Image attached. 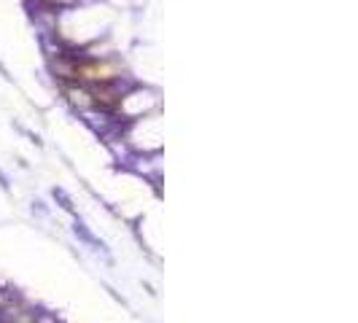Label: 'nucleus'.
I'll return each mask as SVG.
<instances>
[{
    "instance_id": "nucleus-1",
    "label": "nucleus",
    "mask_w": 358,
    "mask_h": 323,
    "mask_svg": "<svg viewBox=\"0 0 358 323\" xmlns=\"http://www.w3.org/2000/svg\"><path fill=\"white\" fill-rule=\"evenodd\" d=\"M73 60H76L73 62V84L102 86V84H127V81H132L130 65L116 52L105 54V57H76L73 54Z\"/></svg>"
},
{
    "instance_id": "nucleus-2",
    "label": "nucleus",
    "mask_w": 358,
    "mask_h": 323,
    "mask_svg": "<svg viewBox=\"0 0 358 323\" xmlns=\"http://www.w3.org/2000/svg\"><path fill=\"white\" fill-rule=\"evenodd\" d=\"M60 86V95L62 100L68 102V108L73 111V113H79V116H89V113H95V102H92V92H89V86H84V84H57Z\"/></svg>"
},
{
    "instance_id": "nucleus-3",
    "label": "nucleus",
    "mask_w": 358,
    "mask_h": 323,
    "mask_svg": "<svg viewBox=\"0 0 358 323\" xmlns=\"http://www.w3.org/2000/svg\"><path fill=\"white\" fill-rule=\"evenodd\" d=\"M73 235H76L81 242H86V245H95V248H100V251H105V242H100L98 237H95V235L86 229V223L79 221V219H76V223H73Z\"/></svg>"
},
{
    "instance_id": "nucleus-4",
    "label": "nucleus",
    "mask_w": 358,
    "mask_h": 323,
    "mask_svg": "<svg viewBox=\"0 0 358 323\" xmlns=\"http://www.w3.org/2000/svg\"><path fill=\"white\" fill-rule=\"evenodd\" d=\"M52 194H54V200L62 202V207H65L68 213H76V207H73V200H70V197H68L62 189H52Z\"/></svg>"
}]
</instances>
